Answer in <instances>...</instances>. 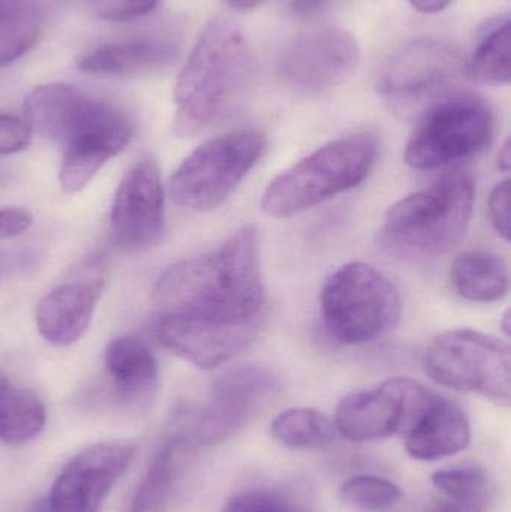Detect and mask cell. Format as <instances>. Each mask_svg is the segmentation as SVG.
Here are the masks:
<instances>
[{"label":"cell","instance_id":"19","mask_svg":"<svg viewBox=\"0 0 511 512\" xmlns=\"http://www.w3.org/2000/svg\"><path fill=\"white\" fill-rule=\"evenodd\" d=\"M105 370L114 397L122 405L143 406L153 399L158 388V361L141 340L120 336L105 348Z\"/></svg>","mask_w":511,"mask_h":512},{"label":"cell","instance_id":"6","mask_svg":"<svg viewBox=\"0 0 511 512\" xmlns=\"http://www.w3.org/2000/svg\"><path fill=\"white\" fill-rule=\"evenodd\" d=\"M321 315L333 339L344 345H363L398 325L402 298L383 271L366 262H350L324 283Z\"/></svg>","mask_w":511,"mask_h":512},{"label":"cell","instance_id":"33","mask_svg":"<svg viewBox=\"0 0 511 512\" xmlns=\"http://www.w3.org/2000/svg\"><path fill=\"white\" fill-rule=\"evenodd\" d=\"M33 224L32 213L23 209H0V240L26 233Z\"/></svg>","mask_w":511,"mask_h":512},{"label":"cell","instance_id":"38","mask_svg":"<svg viewBox=\"0 0 511 512\" xmlns=\"http://www.w3.org/2000/svg\"><path fill=\"white\" fill-rule=\"evenodd\" d=\"M227 2L231 8L237 9V11H246V9H252L260 5L263 0H227Z\"/></svg>","mask_w":511,"mask_h":512},{"label":"cell","instance_id":"16","mask_svg":"<svg viewBox=\"0 0 511 512\" xmlns=\"http://www.w3.org/2000/svg\"><path fill=\"white\" fill-rule=\"evenodd\" d=\"M266 315L243 322L161 316L158 337L165 348L198 369L228 363L257 340Z\"/></svg>","mask_w":511,"mask_h":512},{"label":"cell","instance_id":"37","mask_svg":"<svg viewBox=\"0 0 511 512\" xmlns=\"http://www.w3.org/2000/svg\"><path fill=\"white\" fill-rule=\"evenodd\" d=\"M497 165L503 173H509L511 167L510 140H507L506 143L503 144V147H501L500 152H498Z\"/></svg>","mask_w":511,"mask_h":512},{"label":"cell","instance_id":"20","mask_svg":"<svg viewBox=\"0 0 511 512\" xmlns=\"http://www.w3.org/2000/svg\"><path fill=\"white\" fill-rule=\"evenodd\" d=\"M179 56V42L173 36H150L122 44L104 45L80 60L87 74L135 77L170 65Z\"/></svg>","mask_w":511,"mask_h":512},{"label":"cell","instance_id":"23","mask_svg":"<svg viewBox=\"0 0 511 512\" xmlns=\"http://www.w3.org/2000/svg\"><path fill=\"white\" fill-rule=\"evenodd\" d=\"M476 50L464 63V75L488 86L510 83V17H497L480 30Z\"/></svg>","mask_w":511,"mask_h":512},{"label":"cell","instance_id":"4","mask_svg":"<svg viewBox=\"0 0 511 512\" xmlns=\"http://www.w3.org/2000/svg\"><path fill=\"white\" fill-rule=\"evenodd\" d=\"M378 156L377 138L354 134L330 141L267 186L261 209L284 219L326 203L365 182Z\"/></svg>","mask_w":511,"mask_h":512},{"label":"cell","instance_id":"26","mask_svg":"<svg viewBox=\"0 0 511 512\" xmlns=\"http://www.w3.org/2000/svg\"><path fill=\"white\" fill-rule=\"evenodd\" d=\"M273 438L291 450H323L335 441V423L326 414L311 408L288 409L273 420Z\"/></svg>","mask_w":511,"mask_h":512},{"label":"cell","instance_id":"2","mask_svg":"<svg viewBox=\"0 0 511 512\" xmlns=\"http://www.w3.org/2000/svg\"><path fill=\"white\" fill-rule=\"evenodd\" d=\"M32 131L63 147L59 182L75 194L132 138V122L119 107L81 92L69 84L36 87L24 101Z\"/></svg>","mask_w":511,"mask_h":512},{"label":"cell","instance_id":"35","mask_svg":"<svg viewBox=\"0 0 511 512\" xmlns=\"http://www.w3.org/2000/svg\"><path fill=\"white\" fill-rule=\"evenodd\" d=\"M411 5L423 14H435L441 12L449 6L452 0H410Z\"/></svg>","mask_w":511,"mask_h":512},{"label":"cell","instance_id":"10","mask_svg":"<svg viewBox=\"0 0 511 512\" xmlns=\"http://www.w3.org/2000/svg\"><path fill=\"white\" fill-rule=\"evenodd\" d=\"M266 149V135L258 131L228 132L206 141L174 171L171 198L194 212L216 209L231 197Z\"/></svg>","mask_w":511,"mask_h":512},{"label":"cell","instance_id":"17","mask_svg":"<svg viewBox=\"0 0 511 512\" xmlns=\"http://www.w3.org/2000/svg\"><path fill=\"white\" fill-rule=\"evenodd\" d=\"M104 283H66L48 292L36 307L39 334L51 345L69 346L86 333L95 315Z\"/></svg>","mask_w":511,"mask_h":512},{"label":"cell","instance_id":"27","mask_svg":"<svg viewBox=\"0 0 511 512\" xmlns=\"http://www.w3.org/2000/svg\"><path fill=\"white\" fill-rule=\"evenodd\" d=\"M339 499L354 510L374 512L398 504L402 499V490L386 478L360 475L342 484Z\"/></svg>","mask_w":511,"mask_h":512},{"label":"cell","instance_id":"14","mask_svg":"<svg viewBox=\"0 0 511 512\" xmlns=\"http://www.w3.org/2000/svg\"><path fill=\"white\" fill-rule=\"evenodd\" d=\"M135 448L104 442L72 457L45 498L48 512H99L114 486L128 471Z\"/></svg>","mask_w":511,"mask_h":512},{"label":"cell","instance_id":"22","mask_svg":"<svg viewBox=\"0 0 511 512\" xmlns=\"http://www.w3.org/2000/svg\"><path fill=\"white\" fill-rule=\"evenodd\" d=\"M45 421L42 400L0 372V441L12 445L32 441L44 429Z\"/></svg>","mask_w":511,"mask_h":512},{"label":"cell","instance_id":"34","mask_svg":"<svg viewBox=\"0 0 511 512\" xmlns=\"http://www.w3.org/2000/svg\"><path fill=\"white\" fill-rule=\"evenodd\" d=\"M332 0H291L290 11L297 17H312L329 8Z\"/></svg>","mask_w":511,"mask_h":512},{"label":"cell","instance_id":"5","mask_svg":"<svg viewBox=\"0 0 511 512\" xmlns=\"http://www.w3.org/2000/svg\"><path fill=\"white\" fill-rule=\"evenodd\" d=\"M474 200L470 177H444L390 207L381 230L384 243L416 258L446 254L467 233Z\"/></svg>","mask_w":511,"mask_h":512},{"label":"cell","instance_id":"36","mask_svg":"<svg viewBox=\"0 0 511 512\" xmlns=\"http://www.w3.org/2000/svg\"><path fill=\"white\" fill-rule=\"evenodd\" d=\"M30 0H0V17L15 14L30 5Z\"/></svg>","mask_w":511,"mask_h":512},{"label":"cell","instance_id":"30","mask_svg":"<svg viewBox=\"0 0 511 512\" xmlns=\"http://www.w3.org/2000/svg\"><path fill=\"white\" fill-rule=\"evenodd\" d=\"M98 17L110 21H128L149 14L159 0H86Z\"/></svg>","mask_w":511,"mask_h":512},{"label":"cell","instance_id":"7","mask_svg":"<svg viewBox=\"0 0 511 512\" xmlns=\"http://www.w3.org/2000/svg\"><path fill=\"white\" fill-rule=\"evenodd\" d=\"M279 390L278 378L260 366L228 370L215 379L206 399L180 406L171 441L179 448L219 444L242 429Z\"/></svg>","mask_w":511,"mask_h":512},{"label":"cell","instance_id":"11","mask_svg":"<svg viewBox=\"0 0 511 512\" xmlns=\"http://www.w3.org/2000/svg\"><path fill=\"white\" fill-rule=\"evenodd\" d=\"M458 48L435 38H420L392 54L378 71V95L405 119H419L441 99L455 93L464 74Z\"/></svg>","mask_w":511,"mask_h":512},{"label":"cell","instance_id":"31","mask_svg":"<svg viewBox=\"0 0 511 512\" xmlns=\"http://www.w3.org/2000/svg\"><path fill=\"white\" fill-rule=\"evenodd\" d=\"M32 132L26 119L0 114V155H12L26 149Z\"/></svg>","mask_w":511,"mask_h":512},{"label":"cell","instance_id":"25","mask_svg":"<svg viewBox=\"0 0 511 512\" xmlns=\"http://www.w3.org/2000/svg\"><path fill=\"white\" fill-rule=\"evenodd\" d=\"M177 447L168 439L155 454L146 474L135 489L126 512H167L176 493Z\"/></svg>","mask_w":511,"mask_h":512},{"label":"cell","instance_id":"18","mask_svg":"<svg viewBox=\"0 0 511 512\" xmlns=\"http://www.w3.org/2000/svg\"><path fill=\"white\" fill-rule=\"evenodd\" d=\"M470 441V420L464 409L434 394L425 414L405 436V448L413 459L434 462L461 453Z\"/></svg>","mask_w":511,"mask_h":512},{"label":"cell","instance_id":"29","mask_svg":"<svg viewBox=\"0 0 511 512\" xmlns=\"http://www.w3.org/2000/svg\"><path fill=\"white\" fill-rule=\"evenodd\" d=\"M221 512H311L305 498L288 490H254L240 493Z\"/></svg>","mask_w":511,"mask_h":512},{"label":"cell","instance_id":"3","mask_svg":"<svg viewBox=\"0 0 511 512\" xmlns=\"http://www.w3.org/2000/svg\"><path fill=\"white\" fill-rule=\"evenodd\" d=\"M254 77V57L240 27L224 17L210 21L177 80L174 134L195 137L230 119L245 104Z\"/></svg>","mask_w":511,"mask_h":512},{"label":"cell","instance_id":"12","mask_svg":"<svg viewBox=\"0 0 511 512\" xmlns=\"http://www.w3.org/2000/svg\"><path fill=\"white\" fill-rule=\"evenodd\" d=\"M434 393L407 378L389 379L374 390L348 394L335 412L336 430L348 441L372 442L407 436Z\"/></svg>","mask_w":511,"mask_h":512},{"label":"cell","instance_id":"39","mask_svg":"<svg viewBox=\"0 0 511 512\" xmlns=\"http://www.w3.org/2000/svg\"><path fill=\"white\" fill-rule=\"evenodd\" d=\"M26 512H48L47 504H45V499H41V501H36L35 504L30 505L29 510Z\"/></svg>","mask_w":511,"mask_h":512},{"label":"cell","instance_id":"15","mask_svg":"<svg viewBox=\"0 0 511 512\" xmlns=\"http://www.w3.org/2000/svg\"><path fill=\"white\" fill-rule=\"evenodd\" d=\"M165 227L161 170L152 156L141 159L123 177L111 207L114 243L126 251H143L159 242Z\"/></svg>","mask_w":511,"mask_h":512},{"label":"cell","instance_id":"21","mask_svg":"<svg viewBox=\"0 0 511 512\" xmlns=\"http://www.w3.org/2000/svg\"><path fill=\"white\" fill-rule=\"evenodd\" d=\"M450 276L455 291L473 303H494L509 292V264L494 252H464L453 262Z\"/></svg>","mask_w":511,"mask_h":512},{"label":"cell","instance_id":"28","mask_svg":"<svg viewBox=\"0 0 511 512\" xmlns=\"http://www.w3.org/2000/svg\"><path fill=\"white\" fill-rule=\"evenodd\" d=\"M39 36V17L30 3L21 11L0 17V66L20 59L35 45Z\"/></svg>","mask_w":511,"mask_h":512},{"label":"cell","instance_id":"32","mask_svg":"<svg viewBox=\"0 0 511 512\" xmlns=\"http://www.w3.org/2000/svg\"><path fill=\"white\" fill-rule=\"evenodd\" d=\"M488 216L498 236L510 240V180H501L489 195Z\"/></svg>","mask_w":511,"mask_h":512},{"label":"cell","instance_id":"9","mask_svg":"<svg viewBox=\"0 0 511 512\" xmlns=\"http://www.w3.org/2000/svg\"><path fill=\"white\" fill-rule=\"evenodd\" d=\"M422 364L438 385L510 406V348L497 337L470 328L444 331L429 343Z\"/></svg>","mask_w":511,"mask_h":512},{"label":"cell","instance_id":"13","mask_svg":"<svg viewBox=\"0 0 511 512\" xmlns=\"http://www.w3.org/2000/svg\"><path fill=\"white\" fill-rule=\"evenodd\" d=\"M359 62V44L350 32L323 27L285 45L279 54L278 72L297 92L321 93L350 80Z\"/></svg>","mask_w":511,"mask_h":512},{"label":"cell","instance_id":"24","mask_svg":"<svg viewBox=\"0 0 511 512\" xmlns=\"http://www.w3.org/2000/svg\"><path fill=\"white\" fill-rule=\"evenodd\" d=\"M432 484L443 498L429 512H485L491 502V481L480 466L441 469Z\"/></svg>","mask_w":511,"mask_h":512},{"label":"cell","instance_id":"1","mask_svg":"<svg viewBox=\"0 0 511 512\" xmlns=\"http://www.w3.org/2000/svg\"><path fill=\"white\" fill-rule=\"evenodd\" d=\"M159 316L243 322L266 315L258 234L240 228L210 254L171 265L153 289Z\"/></svg>","mask_w":511,"mask_h":512},{"label":"cell","instance_id":"8","mask_svg":"<svg viewBox=\"0 0 511 512\" xmlns=\"http://www.w3.org/2000/svg\"><path fill=\"white\" fill-rule=\"evenodd\" d=\"M495 113L486 99L455 92L417 119L405 147L414 170H435L482 153L494 140Z\"/></svg>","mask_w":511,"mask_h":512},{"label":"cell","instance_id":"40","mask_svg":"<svg viewBox=\"0 0 511 512\" xmlns=\"http://www.w3.org/2000/svg\"><path fill=\"white\" fill-rule=\"evenodd\" d=\"M510 312L507 310L506 313H504L503 321H501V327H503L504 334H506L507 337L510 336Z\"/></svg>","mask_w":511,"mask_h":512}]
</instances>
